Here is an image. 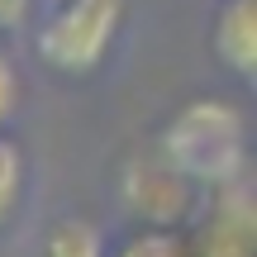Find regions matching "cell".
I'll return each instance as SVG.
<instances>
[{
    "label": "cell",
    "mask_w": 257,
    "mask_h": 257,
    "mask_svg": "<svg viewBox=\"0 0 257 257\" xmlns=\"http://www.w3.org/2000/svg\"><path fill=\"white\" fill-rule=\"evenodd\" d=\"M224 191H233V210H229V219L238 224V229H248V238L257 243V186H224Z\"/></svg>",
    "instance_id": "9"
},
{
    "label": "cell",
    "mask_w": 257,
    "mask_h": 257,
    "mask_svg": "<svg viewBox=\"0 0 257 257\" xmlns=\"http://www.w3.org/2000/svg\"><path fill=\"white\" fill-rule=\"evenodd\" d=\"M157 153L195 186H233L248 167V124L238 105L200 95L167 119Z\"/></svg>",
    "instance_id": "1"
},
{
    "label": "cell",
    "mask_w": 257,
    "mask_h": 257,
    "mask_svg": "<svg viewBox=\"0 0 257 257\" xmlns=\"http://www.w3.org/2000/svg\"><path fill=\"white\" fill-rule=\"evenodd\" d=\"M214 53L229 72L257 76V0H229L214 19Z\"/></svg>",
    "instance_id": "4"
},
{
    "label": "cell",
    "mask_w": 257,
    "mask_h": 257,
    "mask_svg": "<svg viewBox=\"0 0 257 257\" xmlns=\"http://www.w3.org/2000/svg\"><path fill=\"white\" fill-rule=\"evenodd\" d=\"M200 257H257V243L248 238V229H238L233 219H219L205 238V252Z\"/></svg>",
    "instance_id": "7"
},
{
    "label": "cell",
    "mask_w": 257,
    "mask_h": 257,
    "mask_svg": "<svg viewBox=\"0 0 257 257\" xmlns=\"http://www.w3.org/2000/svg\"><path fill=\"white\" fill-rule=\"evenodd\" d=\"M19 191H24V153L15 138H0V224L15 214Z\"/></svg>",
    "instance_id": "6"
},
{
    "label": "cell",
    "mask_w": 257,
    "mask_h": 257,
    "mask_svg": "<svg viewBox=\"0 0 257 257\" xmlns=\"http://www.w3.org/2000/svg\"><path fill=\"white\" fill-rule=\"evenodd\" d=\"M15 105H19V72H15V62L0 53V124L15 114Z\"/></svg>",
    "instance_id": "10"
},
{
    "label": "cell",
    "mask_w": 257,
    "mask_h": 257,
    "mask_svg": "<svg viewBox=\"0 0 257 257\" xmlns=\"http://www.w3.org/2000/svg\"><path fill=\"white\" fill-rule=\"evenodd\" d=\"M186 186H195V181H191V176H181L162 153H157V157H138V162L124 167V176H119V200L128 205L134 219L148 224V229H172V224L186 214V200H191Z\"/></svg>",
    "instance_id": "3"
},
{
    "label": "cell",
    "mask_w": 257,
    "mask_h": 257,
    "mask_svg": "<svg viewBox=\"0 0 257 257\" xmlns=\"http://www.w3.org/2000/svg\"><path fill=\"white\" fill-rule=\"evenodd\" d=\"M114 257H186V248L176 243L172 229H143V233H134Z\"/></svg>",
    "instance_id": "8"
},
{
    "label": "cell",
    "mask_w": 257,
    "mask_h": 257,
    "mask_svg": "<svg viewBox=\"0 0 257 257\" xmlns=\"http://www.w3.org/2000/svg\"><path fill=\"white\" fill-rule=\"evenodd\" d=\"M119 24H124V0H62L43 19L34 48L43 67H53V72L91 76L110 57Z\"/></svg>",
    "instance_id": "2"
},
{
    "label": "cell",
    "mask_w": 257,
    "mask_h": 257,
    "mask_svg": "<svg viewBox=\"0 0 257 257\" xmlns=\"http://www.w3.org/2000/svg\"><path fill=\"white\" fill-rule=\"evenodd\" d=\"M43 257H105V238L86 219H62L43 243Z\"/></svg>",
    "instance_id": "5"
},
{
    "label": "cell",
    "mask_w": 257,
    "mask_h": 257,
    "mask_svg": "<svg viewBox=\"0 0 257 257\" xmlns=\"http://www.w3.org/2000/svg\"><path fill=\"white\" fill-rule=\"evenodd\" d=\"M29 10H34V0H0V34H15V29H24Z\"/></svg>",
    "instance_id": "11"
}]
</instances>
